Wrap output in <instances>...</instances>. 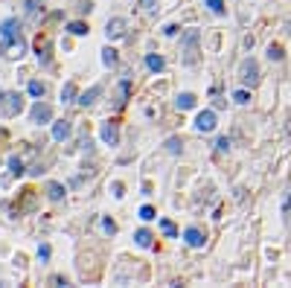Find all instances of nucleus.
Wrapping results in <instances>:
<instances>
[{
  "label": "nucleus",
  "mask_w": 291,
  "mask_h": 288,
  "mask_svg": "<svg viewBox=\"0 0 291 288\" xmlns=\"http://www.w3.org/2000/svg\"><path fill=\"white\" fill-rule=\"evenodd\" d=\"M20 111H24V96L20 93H15V90H3L0 93V117H18Z\"/></svg>",
  "instance_id": "nucleus-1"
},
{
  "label": "nucleus",
  "mask_w": 291,
  "mask_h": 288,
  "mask_svg": "<svg viewBox=\"0 0 291 288\" xmlns=\"http://www.w3.org/2000/svg\"><path fill=\"white\" fill-rule=\"evenodd\" d=\"M198 38H201V32L198 29H186L183 32V64H195L198 61Z\"/></svg>",
  "instance_id": "nucleus-2"
},
{
  "label": "nucleus",
  "mask_w": 291,
  "mask_h": 288,
  "mask_svg": "<svg viewBox=\"0 0 291 288\" xmlns=\"http://www.w3.org/2000/svg\"><path fill=\"white\" fill-rule=\"evenodd\" d=\"M27 53V41L24 38H3L0 41V55L3 58H20V55Z\"/></svg>",
  "instance_id": "nucleus-3"
},
{
  "label": "nucleus",
  "mask_w": 291,
  "mask_h": 288,
  "mask_svg": "<svg viewBox=\"0 0 291 288\" xmlns=\"http://www.w3.org/2000/svg\"><path fill=\"white\" fill-rule=\"evenodd\" d=\"M239 79L245 81V85H251V88L259 81V64H256V58H245V61L239 64Z\"/></svg>",
  "instance_id": "nucleus-4"
},
{
  "label": "nucleus",
  "mask_w": 291,
  "mask_h": 288,
  "mask_svg": "<svg viewBox=\"0 0 291 288\" xmlns=\"http://www.w3.org/2000/svg\"><path fill=\"white\" fill-rule=\"evenodd\" d=\"M35 55H38V64H41V67H50V64H53V41H50V38H41L38 35V41H35Z\"/></svg>",
  "instance_id": "nucleus-5"
},
{
  "label": "nucleus",
  "mask_w": 291,
  "mask_h": 288,
  "mask_svg": "<svg viewBox=\"0 0 291 288\" xmlns=\"http://www.w3.org/2000/svg\"><path fill=\"white\" fill-rule=\"evenodd\" d=\"M29 119L35 122V126H44V122H53V105H47V102L38 99L29 111Z\"/></svg>",
  "instance_id": "nucleus-6"
},
{
  "label": "nucleus",
  "mask_w": 291,
  "mask_h": 288,
  "mask_svg": "<svg viewBox=\"0 0 291 288\" xmlns=\"http://www.w3.org/2000/svg\"><path fill=\"white\" fill-rule=\"evenodd\" d=\"M99 137H102V143H105V146H117V143H119V122H117V119L102 122Z\"/></svg>",
  "instance_id": "nucleus-7"
},
{
  "label": "nucleus",
  "mask_w": 291,
  "mask_h": 288,
  "mask_svg": "<svg viewBox=\"0 0 291 288\" xmlns=\"http://www.w3.org/2000/svg\"><path fill=\"white\" fill-rule=\"evenodd\" d=\"M126 32H128V24H126V18H111L108 24H105V38H108V41H117V38H126Z\"/></svg>",
  "instance_id": "nucleus-8"
},
{
  "label": "nucleus",
  "mask_w": 291,
  "mask_h": 288,
  "mask_svg": "<svg viewBox=\"0 0 291 288\" xmlns=\"http://www.w3.org/2000/svg\"><path fill=\"white\" fill-rule=\"evenodd\" d=\"M128 93H131V81L128 79H122L117 85V90H114V102H111V108L114 111H122L128 105Z\"/></svg>",
  "instance_id": "nucleus-9"
},
{
  "label": "nucleus",
  "mask_w": 291,
  "mask_h": 288,
  "mask_svg": "<svg viewBox=\"0 0 291 288\" xmlns=\"http://www.w3.org/2000/svg\"><path fill=\"white\" fill-rule=\"evenodd\" d=\"M195 131H213L216 128V111H198V117H195Z\"/></svg>",
  "instance_id": "nucleus-10"
},
{
  "label": "nucleus",
  "mask_w": 291,
  "mask_h": 288,
  "mask_svg": "<svg viewBox=\"0 0 291 288\" xmlns=\"http://www.w3.org/2000/svg\"><path fill=\"white\" fill-rule=\"evenodd\" d=\"M24 15H27V20L35 24V20L44 15V3H41V0H24Z\"/></svg>",
  "instance_id": "nucleus-11"
},
{
  "label": "nucleus",
  "mask_w": 291,
  "mask_h": 288,
  "mask_svg": "<svg viewBox=\"0 0 291 288\" xmlns=\"http://www.w3.org/2000/svg\"><path fill=\"white\" fill-rule=\"evenodd\" d=\"M20 35V20L18 18H6L0 24V38H18Z\"/></svg>",
  "instance_id": "nucleus-12"
},
{
  "label": "nucleus",
  "mask_w": 291,
  "mask_h": 288,
  "mask_svg": "<svg viewBox=\"0 0 291 288\" xmlns=\"http://www.w3.org/2000/svg\"><path fill=\"white\" fill-rule=\"evenodd\" d=\"M99 96H102V85H93V88H88L85 93H79V99H76V102H79L82 108H88V105H93Z\"/></svg>",
  "instance_id": "nucleus-13"
},
{
  "label": "nucleus",
  "mask_w": 291,
  "mask_h": 288,
  "mask_svg": "<svg viewBox=\"0 0 291 288\" xmlns=\"http://www.w3.org/2000/svg\"><path fill=\"white\" fill-rule=\"evenodd\" d=\"M183 242L190 244V248H204V233H201L198 227H186L183 230Z\"/></svg>",
  "instance_id": "nucleus-14"
},
{
  "label": "nucleus",
  "mask_w": 291,
  "mask_h": 288,
  "mask_svg": "<svg viewBox=\"0 0 291 288\" xmlns=\"http://www.w3.org/2000/svg\"><path fill=\"white\" fill-rule=\"evenodd\" d=\"M67 137H70V119H58V122H53V140L64 143Z\"/></svg>",
  "instance_id": "nucleus-15"
},
{
  "label": "nucleus",
  "mask_w": 291,
  "mask_h": 288,
  "mask_svg": "<svg viewBox=\"0 0 291 288\" xmlns=\"http://www.w3.org/2000/svg\"><path fill=\"white\" fill-rule=\"evenodd\" d=\"M35 207V192H32V189H24V201H20V204H15V213H27V210H32Z\"/></svg>",
  "instance_id": "nucleus-16"
},
{
  "label": "nucleus",
  "mask_w": 291,
  "mask_h": 288,
  "mask_svg": "<svg viewBox=\"0 0 291 288\" xmlns=\"http://www.w3.org/2000/svg\"><path fill=\"white\" fill-rule=\"evenodd\" d=\"M79 99V88H76V81H64L61 88V102L67 105V102H76Z\"/></svg>",
  "instance_id": "nucleus-17"
},
{
  "label": "nucleus",
  "mask_w": 291,
  "mask_h": 288,
  "mask_svg": "<svg viewBox=\"0 0 291 288\" xmlns=\"http://www.w3.org/2000/svg\"><path fill=\"white\" fill-rule=\"evenodd\" d=\"M175 108H178V111H190V108H195V96H192V93H178V99H175Z\"/></svg>",
  "instance_id": "nucleus-18"
},
{
  "label": "nucleus",
  "mask_w": 291,
  "mask_h": 288,
  "mask_svg": "<svg viewBox=\"0 0 291 288\" xmlns=\"http://www.w3.org/2000/svg\"><path fill=\"white\" fill-rule=\"evenodd\" d=\"M9 172L15 175V178H20V175L27 172V166H24V157H18V154H12V157H9Z\"/></svg>",
  "instance_id": "nucleus-19"
},
{
  "label": "nucleus",
  "mask_w": 291,
  "mask_h": 288,
  "mask_svg": "<svg viewBox=\"0 0 291 288\" xmlns=\"http://www.w3.org/2000/svg\"><path fill=\"white\" fill-rule=\"evenodd\" d=\"M102 61H105V67H117L119 53L114 50V47H105V50H102Z\"/></svg>",
  "instance_id": "nucleus-20"
},
{
  "label": "nucleus",
  "mask_w": 291,
  "mask_h": 288,
  "mask_svg": "<svg viewBox=\"0 0 291 288\" xmlns=\"http://www.w3.org/2000/svg\"><path fill=\"white\" fill-rule=\"evenodd\" d=\"M47 198L50 201H61L64 198V187L61 183H55V180L53 183H47Z\"/></svg>",
  "instance_id": "nucleus-21"
},
{
  "label": "nucleus",
  "mask_w": 291,
  "mask_h": 288,
  "mask_svg": "<svg viewBox=\"0 0 291 288\" xmlns=\"http://www.w3.org/2000/svg\"><path fill=\"white\" fill-rule=\"evenodd\" d=\"M146 67H149L152 73H160L166 67V61L160 58V55H146Z\"/></svg>",
  "instance_id": "nucleus-22"
},
{
  "label": "nucleus",
  "mask_w": 291,
  "mask_h": 288,
  "mask_svg": "<svg viewBox=\"0 0 291 288\" xmlns=\"http://www.w3.org/2000/svg\"><path fill=\"white\" fill-rule=\"evenodd\" d=\"M134 242L140 244V248H152V233H149L146 227H140V230L134 233Z\"/></svg>",
  "instance_id": "nucleus-23"
},
{
  "label": "nucleus",
  "mask_w": 291,
  "mask_h": 288,
  "mask_svg": "<svg viewBox=\"0 0 291 288\" xmlns=\"http://www.w3.org/2000/svg\"><path fill=\"white\" fill-rule=\"evenodd\" d=\"M67 32L70 35H88V24L85 20H73V24H67Z\"/></svg>",
  "instance_id": "nucleus-24"
},
{
  "label": "nucleus",
  "mask_w": 291,
  "mask_h": 288,
  "mask_svg": "<svg viewBox=\"0 0 291 288\" xmlns=\"http://www.w3.org/2000/svg\"><path fill=\"white\" fill-rule=\"evenodd\" d=\"M166 152L181 154L183 152V140H181V137H169V140H166Z\"/></svg>",
  "instance_id": "nucleus-25"
},
{
  "label": "nucleus",
  "mask_w": 291,
  "mask_h": 288,
  "mask_svg": "<svg viewBox=\"0 0 291 288\" xmlns=\"http://www.w3.org/2000/svg\"><path fill=\"white\" fill-rule=\"evenodd\" d=\"M160 230H163V236H169V239H175V236H178V227H175L169 218H160Z\"/></svg>",
  "instance_id": "nucleus-26"
},
{
  "label": "nucleus",
  "mask_w": 291,
  "mask_h": 288,
  "mask_svg": "<svg viewBox=\"0 0 291 288\" xmlns=\"http://www.w3.org/2000/svg\"><path fill=\"white\" fill-rule=\"evenodd\" d=\"M29 96H35V99H41V96H44V85H41V81H38V79H32V81H29Z\"/></svg>",
  "instance_id": "nucleus-27"
},
{
  "label": "nucleus",
  "mask_w": 291,
  "mask_h": 288,
  "mask_svg": "<svg viewBox=\"0 0 291 288\" xmlns=\"http://www.w3.org/2000/svg\"><path fill=\"white\" fill-rule=\"evenodd\" d=\"M268 58H271V61H282V58H285L282 47L280 44H271V47H268Z\"/></svg>",
  "instance_id": "nucleus-28"
},
{
  "label": "nucleus",
  "mask_w": 291,
  "mask_h": 288,
  "mask_svg": "<svg viewBox=\"0 0 291 288\" xmlns=\"http://www.w3.org/2000/svg\"><path fill=\"white\" fill-rule=\"evenodd\" d=\"M207 6L213 15H224V0H207Z\"/></svg>",
  "instance_id": "nucleus-29"
},
{
  "label": "nucleus",
  "mask_w": 291,
  "mask_h": 288,
  "mask_svg": "<svg viewBox=\"0 0 291 288\" xmlns=\"http://www.w3.org/2000/svg\"><path fill=\"white\" fill-rule=\"evenodd\" d=\"M233 102H236V105H247V102H251V93H247V90H236V93H233Z\"/></svg>",
  "instance_id": "nucleus-30"
},
{
  "label": "nucleus",
  "mask_w": 291,
  "mask_h": 288,
  "mask_svg": "<svg viewBox=\"0 0 291 288\" xmlns=\"http://www.w3.org/2000/svg\"><path fill=\"white\" fill-rule=\"evenodd\" d=\"M140 218H143V221H152V218H157V213L146 204V207H140Z\"/></svg>",
  "instance_id": "nucleus-31"
},
{
  "label": "nucleus",
  "mask_w": 291,
  "mask_h": 288,
  "mask_svg": "<svg viewBox=\"0 0 291 288\" xmlns=\"http://www.w3.org/2000/svg\"><path fill=\"white\" fill-rule=\"evenodd\" d=\"M102 230H105L108 236H114V233H117V224H114L111 218H102Z\"/></svg>",
  "instance_id": "nucleus-32"
},
{
  "label": "nucleus",
  "mask_w": 291,
  "mask_h": 288,
  "mask_svg": "<svg viewBox=\"0 0 291 288\" xmlns=\"http://www.w3.org/2000/svg\"><path fill=\"white\" fill-rule=\"evenodd\" d=\"M216 149H218V152H227V149H230V140H227V137H218V140H216Z\"/></svg>",
  "instance_id": "nucleus-33"
},
{
  "label": "nucleus",
  "mask_w": 291,
  "mask_h": 288,
  "mask_svg": "<svg viewBox=\"0 0 291 288\" xmlns=\"http://www.w3.org/2000/svg\"><path fill=\"white\" fill-rule=\"evenodd\" d=\"M38 259H50V244H41V248H38Z\"/></svg>",
  "instance_id": "nucleus-34"
},
{
  "label": "nucleus",
  "mask_w": 291,
  "mask_h": 288,
  "mask_svg": "<svg viewBox=\"0 0 291 288\" xmlns=\"http://www.w3.org/2000/svg\"><path fill=\"white\" fill-rule=\"evenodd\" d=\"M111 189H114V195H117V198H122V195H126V192H122V189H126V187H122L119 180H117V183H114V187H111Z\"/></svg>",
  "instance_id": "nucleus-35"
},
{
  "label": "nucleus",
  "mask_w": 291,
  "mask_h": 288,
  "mask_svg": "<svg viewBox=\"0 0 291 288\" xmlns=\"http://www.w3.org/2000/svg\"><path fill=\"white\" fill-rule=\"evenodd\" d=\"M140 6H143L146 12H155V0H140Z\"/></svg>",
  "instance_id": "nucleus-36"
},
{
  "label": "nucleus",
  "mask_w": 291,
  "mask_h": 288,
  "mask_svg": "<svg viewBox=\"0 0 291 288\" xmlns=\"http://www.w3.org/2000/svg\"><path fill=\"white\" fill-rule=\"evenodd\" d=\"M175 32H178V27H175V24H166V27H163V35H175Z\"/></svg>",
  "instance_id": "nucleus-37"
},
{
  "label": "nucleus",
  "mask_w": 291,
  "mask_h": 288,
  "mask_svg": "<svg viewBox=\"0 0 291 288\" xmlns=\"http://www.w3.org/2000/svg\"><path fill=\"white\" fill-rule=\"evenodd\" d=\"M282 210H291V195H285V201H282Z\"/></svg>",
  "instance_id": "nucleus-38"
}]
</instances>
